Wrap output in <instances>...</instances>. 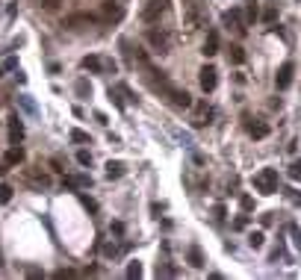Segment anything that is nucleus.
Segmentation results:
<instances>
[{
	"instance_id": "nucleus-29",
	"label": "nucleus",
	"mask_w": 301,
	"mask_h": 280,
	"mask_svg": "<svg viewBox=\"0 0 301 280\" xmlns=\"http://www.w3.org/2000/svg\"><path fill=\"white\" fill-rule=\"evenodd\" d=\"M248 245H251V248H260V245H263V233H251V236H248Z\"/></svg>"
},
{
	"instance_id": "nucleus-24",
	"label": "nucleus",
	"mask_w": 301,
	"mask_h": 280,
	"mask_svg": "<svg viewBox=\"0 0 301 280\" xmlns=\"http://www.w3.org/2000/svg\"><path fill=\"white\" fill-rule=\"evenodd\" d=\"M127 278L130 280L142 278V266H139V263H130V266H127Z\"/></svg>"
},
{
	"instance_id": "nucleus-13",
	"label": "nucleus",
	"mask_w": 301,
	"mask_h": 280,
	"mask_svg": "<svg viewBox=\"0 0 301 280\" xmlns=\"http://www.w3.org/2000/svg\"><path fill=\"white\" fill-rule=\"evenodd\" d=\"M248 133H251V139H266L269 136V124L266 121H254V124H248Z\"/></svg>"
},
{
	"instance_id": "nucleus-30",
	"label": "nucleus",
	"mask_w": 301,
	"mask_h": 280,
	"mask_svg": "<svg viewBox=\"0 0 301 280\" xmlns=\"http://www.w3.org/2000/svg\"><path fill=\"white\" fill-rule=\"evenodd\" d=\"M248 227V216H239L236 221H234V230H245Z\"/></svg>"
},
{
	"instance_id": "nucleus-15",
	"label": "nucleus",
	"mask_w": 301,
	"mask_h": 280,
	"mask_svg": "<svg viewBox=\"0 0 301 280\" xmlns=\"http://www.w3.org/2000/svg\"><path fill=\"white\" fill-rule=\"evenodd\" d=\"M83 68L92 71V74H100V71H103V59H100V56H86V59H83Z\"/></svg>"
},
{
	"instance_id": "nucleus-39",
	"label": "nucleus",
	"mask_w": 301,
	"mask_h": 280,
	"mask_svg": "<svg viewBox=\"0 0 301 280\" xmlns=\"http://www.w3.org/2000/svg\"><path fill=\"white\" fill-rule=\"evenodd\" d=\"M6 171H9V168H6V162H0V177H3Z\"/></svg>"
},
{
	"instance_id": "nucleus-3",
	"label": "nucleus",
	"mask_w": 301,
	"mask_h": 280,
	"mask_svg": "<svg viewBox=\"0 0 301 280\" xmlns=\"http://www.w3.org/2000/svg\"><path fill=\"white\" fill-rule=\"evenodd\" d=\"M293 74H296V65L293 62H284L281 68H278V74H275V86L284 92V89H290L293 86Z\"/></svg>"
},
{
	"instance_id": "nucleus-21",
	"label": "nucleus",
	"mask_w": 301,
	"mask_h": 280,
	"mask_svg": "<svg viewBox=\"0 0 301 280\" xmlns=\"http://www.w3.org/2000/svg\"><path fill=\"white\" fill-rule=\"evenodd\" d=\"M74 89H77V94H80V97H89V94H92L89 80H77V86H74Z\"/></svg>"
},
{
	"instance_id": "nucleus-38",
	"label": "nucleus",
	"mask_w": 301,
	"mask_h": 280,
	"mask_svg": "<svg viewBox=\"0 0 301 280\" xmlns=\"http://www.w3.org/2000/svg\"><path fill=\"white\" fill-rule=\"evenodd\" d=\"M296 248L301 251V230H296Z\"/></svg>"
},
{
	"instance_id": "nucleus-12",
	"label": "nucleus",
	"mask_w": 301,
	"mask_h": 280,
	"mask_svg": "<svg viewBox=\"0 0 301 280\" xmlns=\"http://www.w3.org/2000/svg\"><path fill=\"white\" fill-rule=\"evenodd\" d=\"M103 15H106L109 21H121V18H124V9H121L118 3L109 0V3H103Z\"/></svg>"
},
{
	"instance_id": "nucleus-10",
	"label": "nucleus",
	"mask_w": 301,
	"mask_h": 280,
	"mask_svg": "<svg viewBox=\"0 0 301 280\" xmlns=\"http://www.w3.org/2000/svg\"><path fill=\"white\" fill-rule=\"evenodd\" d=\"M222 21H225L228 27H236L239 32L245 30V27H242V12H239V9H231V12H225V18H222Z\"/></svg>"
},
{
	"instance_id": "nucleus-1",
	"label": "nucleus",
	"mask_w": 301,
	"mask_h": 280,
	"mask_svg": "<svg viewBox=\"0 0 301 280\" xmlns=\"http://www.w3.org/2000/svg\"><path fill=\"white\" fill-rule=\"evenodd\" d=\"M251 186L260 192V195H275L278 192V171L275 168H263V174H257L251 180Z\"/></svg>"
},
{
	"instance_id": "nucleus-2",
	"label": "nucleus",
	"mask_w": 301,
	"mask_h": 280,
	"mask_svg": "<svg viewBox=\"0 0 301 280\" xmlns=\"http://www.w3.org/2000/svg\"><path fill=\"white\" fill-rule=\"evenodd\" d=\"M148 44H151L157 53H168V47H171V35H168L166 30H151V32H148Z\"/></svg>"
},
{
	"instance_id": "nucleus-4",
	"label": "nucleus",
	"mask_w": 301,
	"mask_h": 280,
	"mask_svg": "<svg viewBox=\"0 0 301 280\" xmlns=\"http://www.w3.org/2000/svg\"><path fill=\"white\" fill-rule=\"evenodd\" d=\"M166 9H168V0H148V6L142 9V18H145L148 24H154Z\"/></svg>"
},
{
	"instance_id": "nucleus-8",
	"label": "nucleus",
	"mask_w": 301,
	"mask_h": 280,
	"mask_svg": "<svg viewBox=\"0 0 301 280\" xmlns=\"http://www.w3.org/2000/svg\"><path fill=\"white\" fill-rule=\"evenodd\" d=\"M92 21H95V15H86V12H83V15H71V18L65 21V27H68V30H83V27H89Z\"/></svg>"
},
{
	"instance_id": "nucleus-25",
	"label": "nucleus",
	"mask_w": 301,
	"mask_h": 280,
	"mask_svg": "<svg viewBox=\"0 0 301 280\" xmlns=\"http://www.w3.org/2000/svg\"><path fill=\"white\" fill-rule=\"evenodd\" d=\"M77 162L80 165H92V154L89 151H77Z\"/></svg>"
},
{
	"instance_id": "nucleus-34",
	"label": "nucleus",
	"mask_w": 301,
	"mask_h": 280,
	"mask_svg": "<svg viewBox=\"0 0 301 280\" xmlns=\"http://www.w3.org/2000/svg\"><path fill=\"white\" fill-rule=\"evenodd\" d=\"M260 224H263V227H269V224H272V213H266V216H260Z\"/></svg>"
},
{
	"instance_id": "nucleus-19",
	"label": "nucleus",
	"mask_w": 301,
	"mask_h": 280,
	"mask_svg": "<svg viewBox=\"0 0 301 280\" xmlns=\"http://www.w3.org/2000/svg\"><path fill=\"white\" fill-rule=\"evenodd\" d=\"M231 62H234V65H242V62H245V50H242L239 44L231 47Z\"/></svg>"
},
{
	"instance_id": "nucleus-40",
	"label": "nucleus",
	"mask_w": 301,
	"mask_h": 280,
	"mask_svg": "<svg viewBox=\"0 0 301 280\" xmlns=\"http://www.w3.org/2000/svg\"><path fill=\"white\" fill-rule=\"evenodd\" d=\"M0 266H3V257H0Z\"/></svg>"
},
{
	"instance_id": "nucleus-37",
	"label": "nucleus",
	"mask_w": 301,
	"mask_h": 280,
	"mask_svg": "<svg viewBox=\"0 0 301 280\" xmlns=\"http://www.w3.org/2000/svg\"><path fill=\"white\" fill-rule=\"evenodd\" d=\"M225 216H228V210H225V207L219 204V207H216V218H225Z\"/></svg>"
},
{
	"instance_id": "nucleus-9",
	"label": "nucleus",
	"mask_w": 301,
	"mask_h": 280,
	"mask_svg": "<svg viewBox=\"0 0 301 280\" xmlns=\"http://www.w3.org/2000/svg\"><path fill=\"white\" fill-rule=\"evenodd\" d=\"M9 139H12V145H18V142L24 139V124H21V118H18V115H12V118H9Z\"/></svg>"
},
{
	"instance_id": "nucleus-32",
	"label": "nucleus",
	"mask_w": 301,
	"mask_h": 280,
	"mask_svg": "<svg viewBox=\"0 0 301 280\" xmlns=\"http://www.w3.org/2000/svg\"><path fill=\"white\" fill-rule=\"evenodd\" d=\"M41 6H44V9H59L62 0H41Z\"/></svg>"
},
{
	"instance_id": "nucleus-36",
	"label": "nucleus",
	"mask_w": 301,
	"mask_h": 280,
	"mask_svg": "<svg viewBox=\"0 0 301 280\" xmlns=\"http://www.w3.org/2000/svg\"><path fill=\"white\" fill-rule=\"evenodd\" d=\"M56 278L62 280V278H74V272L71 269H62V272H56Z\"/></svg>"
},
{
	"instance_id": "nucleus-6",
	"label": "nucleus",
	"mask_w": 301,
	"mask_h": 280,
	"mask_svg": "<svg viewBox=\"0 0 301 280\" xmlns=\"http://www.w3.org/2000/svg\"><path fill=\"white\" fill-rule=\"evenodd\" d=\"M62 186H68V189H89L92 186V177L89 174H68L62 180Z\"/></svg>"
},
{
	"instance_id": "nucleus-35",
	"label": "nucleus",
	"mask_w": 301,
	"mask_h": 280,
	"mask_svg": "<svg viewBox=\"0 0 301 280\" xmlns=\"http://www.w3.org/2000/svg\"><path fill=\"white\" fill-rule=\"evenodd\" d=\"M103 254H106V257H115V254H118V248H115V245H106V248H103Z\"/></svg>"
},
{
	"instance_id": "nucleus-5",
	"label": "nucleus",
	"mask_w": 301,
	"mask_h": 280,
	"mask_svg": "<svg viewBox=\"0 0 301 280\" xmlns=\"http://www.w3.org/2000/svg\"><path fill=\"white\" fill-rule=\"evenodd\" d=\"M198 80H201V89H204V92H213V89L219 86V71H216L213 65H204Z\"/></svg>"
},
{
	"instance_id": "nucleus-18",
	"label": "nucleus",
	"mask_w": 301,
	"mask_h": 280,
	"mask_svg": "<svg viewBox=\"0 0 301 280\" xmlns=\"http://www.w3.org/2000/svg\"><path fill=\"white\" fill-rule=\"evenodd\" d=\"M263 21H266V24H275V21H278V6H275V3H269V6L263 9Z\"/></svg>"
},
{
	"instance_id": "nucleus-14",
	"label": "nucleus",
	"mask_w": 301,
	"mask_h": 280,
	"mask_svg": "<svg viewBox=\"0 0 301 280\" xmlns=\"http://www.w3.org/2000/svg\"><path fill=\"white\" fill-rule=\"evenodd\" d=\"M124 171H127V168H124V162H118V159H115V162H112V159L106 162V177H109V180L124 177Z\"/></svg>"
},
{
	"instance_id": "nucleus-17",
	"label": "nucleus",
	"mask_w": 301,
	"mask_h": 280,
	"mask_svg": "<svg viewBox=\"0 0 301 280\" xmlns=\"http://www.w3.org/2000/svg\"><path fill=\"white\" fill-rule=\"evenodd\" d=\"M21 162H24V151L21 148H12L6 154V165H21Z\"/></svg>"
},
{
	"instance_id": "nucleus-20",
	"label": "nucleus",
	"mask_w": 301,
	"mask_h": 280,
	"mask_svg": "<svg viewBox=\"0 0 301 280\" xmlns=\"http://www.w3.org/2000/svg\"><path fill=\"white\" fill-rule=\"evenodd\" d=\"M257 18H260V9H257V3L251 0V3H248V9H245V21H248V24H254Z\"/></svg>"
},
{
	"instance_id": "nucleus-23",
	"label": "nucleus",
	"mask_w": 301,
	"mask_h": 280,
	"mask_svg": "<svg viewBox=\"0 0 301 280\" xmlns=\"http://www.w3.org/2000/svg\"><path fill=\"white\" fill-rule=\"evenodd\" d=\"M9 201H12V186L0 183V204H9Z\"/></svg>"
},
{
	"instance_id": "nucleus-16",
	"label": "nucleus",
	"mask_w": 301,
	"mask_h": 280,
	"mask_svg": "<svg viewBox=\"0 0 301 280\" xmlns=\"http://www.w3.org/2000/svg\"><path fill=\"white\" fill-rule=\"evenodd\" d=\"M186 257H189V266H195V269H204V254H201V248H198V245H192Z\"/></svg>"
},
{
	"instance_id": "nucleus-27",
	"label": "nucleus",
	"mask_w": 301,
	"mask_h": 280,
	"mask_svg": "<svg viewBox=\"0 0 301 280\" xmlns=\"http://www.w3.org/2000/svg\"><path fill=\"white\" fill-rule=\"evenodd\" d=\"M239 207H242L245 213H251V210H254V198H248V195H242V198H239Z\"/></svg>"
},
{
	"instance_id": "nucleus-22",
	"label": "nucleus",
	"mask_w": 301,
	"mask_h": 280,
	"mask_svg": "<svg viewBox=\"0 0 301 280\" xmlns=\"http://www.w3.org/2000/svg\"><path fill=\"white\" fill-rule=\"evenodd\" d=\"M71 142L86 145V142H89V133H83V130H71Z\"/></svg>"
},
{
	"instance_id": "nucleus-28",
	"label": "nucleus",
	"mask_w": 301,
	"mask_h": 280,
	"mask_svg": "<svg viewBox=\"0 0 301 280\" xmlns=\"http://www.w3.org/2000/svg\"><path fill=\"white\" fill-rule=\"evenodd\" d=\"M290 180H296V183L301 180V162H293V165H290Z\"/></svg>"
},
{
	"instance_id": "nucleus-26",
	"label": "nucleus",
	"mask_w": 301,
	"mask_h": 280,
	"mask_svg": "<svg viewBox=\"0 0 301 280\" xmlns=\"http://www.w3.org/2000/svg\"><path fill=\"white\" fill-rule=\"evenodd\" d=\"M80 204H83V207H86L89 213H98V204H95L92 198H86V195H80Z\"/></svg>"
},
{
	"instance_id": "nucleus-11",
	"label": "nucleus",
	"mask_w": 301,
	"mask_h": 280,
	"mask_svg": "<svg viewBox=\"0 0 301 280\" xmlns=\"http://www.w3.org/2000/svg\"><path fill=\"white\" fill-rule=\"evenodd\" d=\"M204 56H216L219 53V32H207V41H204Z\"/></svg>"
},
{
	"instance_id": "nucleus-31",
	"label": "nucleus",
	"mask_w": 301,
	"mask_h": 280,
	"mask_svg": "<svg viewBox=\"0 0 301 280\" xmlns=\"http://www.w3.org/2000/svg\"><path fill=\"white\" fill-rule=\"evenodd\" d=\"M109 100H112L118 109H124V100H121V97H118V92H112V89H109Z\"/></svg>"
},
{
	"instance_id": "nucleus-7",
	"label": "nucleus",
	"mask_w": 301,
	"mask_h": 280,
	"mask_svg": "<svg viewBox=\"0 0 301 280\" xmlns=\"http://www.w3.org/2000/svg\"><path fill=\"white\" fill-rule=\"evenodd\" d=\"M168 97H171V103H174L177 109H189V106H192V97H189V92L171 89V92H168Z\"/></svg>"
},
{
	"instance_id": "nucleus-33",
	"label": "nucleus",
	"mask_w": 301,
	"mask_h": 280,
	"mask_svg": "<svg viewBox=\"0 0 301 280\" xmlns=\"http://www.w3.org/2000/svg\"><path fill=\"white\" fill-rule=\"evenodd\" d=\"M109 230H112L115 236H121V233H124V224H121V221H112V227H109Z\"/></svg>"
}]
</instances>
